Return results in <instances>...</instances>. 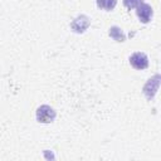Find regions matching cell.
Wrapping results in <instances>:
<instances>
[{
  "instance_id": "obj_3",
  "label": "cell",
  "mask_w": 161,
  "mask_h": 161,
  "mask_svg": "<svg viewBox=\"0 0 161 161\" xmlns=\"http://www.w3.org/2000/svg\"><path fill=\"white\" fill-rule=\"evenodd\" d=\"M89 25H91V19L87 15H79L70 23V28L75 33H84Z\"/></svg>"
},
{
  "instance_id": "obj_1",
  "label": "cell",
  "mask_w": 161,
  "mask_h": 161,
  "mask_svg": "<svg viewBox=\"0 0 161 161\" xmlns=\"http://www.w3.org/2000/svg\"><path fill=\"white\" fill-rule=\"evenodd\" d=\"M57 112L48 104H42L36 109V121L40 123H50L55 119Z\"/></svg>"
},
{
  "instance_id": "obj_6",
  "label": "cell",
  "mask_w": 161,
  "mask_h": 161,
  "mask_svg": "<svg viewBox=\"0 0 161 161\" xmlns=\"http://www.w3.org/2000/svg\"><path fill=\"white\" fill-rule=\"evenodd\" d=\"M96 3L99 9H103L106 11L113 10L117 5V0H96Z\"/></svg>"
},
{
  "instance_id": "obj_7",
  "label": "cell",
  "mask_w": 161,
  "mask_h": 161,
  "mask_svg": "<svg viewBox=\"0 0 161 161\" xmlns=\"http://www.w3.org/2000/svg\"><path fill=\"white\" fill-rule=\"evenodd\" d=\"M142 3H143V0H123V5L127 9H136Z\"/></svg>"
},
{
  "instance_id": "obj_2",
  "label": "cell",
  "mask_w": 161,
  "mask_h": 161,
  "mask_svg": "<svg viewBox=\"0 0 161 161\" xmlns=\"http://www.w3.org/2000/svg\"><path fill=\"white\" fill-rule=\"evenodd\" d=\"M130 64L135 68V69H146L148 67V58L145 53L142 52H136L130 57Z\"/></svg>"
},
{
  "instance_id": "obj_4",
  "label": "cell",
  "mask_w": 161,
  "mask_h": 161,
  "mask_svg": "<svg viewBox=\"0 0 161 161\" xmlns=\"http://www.w3.org/2000/svg\"><path fill=\"white\" fill-rule=\"evenodd\" d=\"M136 14L140 19V21H142L143 24L148 23L151 20V16H152V8L148 5V4H140L137 8H136Z\"/></svg>"
},
{
  "instance_id": "obj_5",
  "label": "cell",
  "mask_w": 161,
  "mask_h": 161,
  "mask_svg": "<svg viewBox=\"0 0 161 161\" xmlns=\"http://www.w3.org/2000/svg\"><path fill=\"white\" fill-rule=\"evenodd\" d=\"M108 34H109V36H111L112 39H114L116 42H125V40H126V35L123 34L122 29H119L118 26H111Z\"/></svg>"
}]
</instances>
